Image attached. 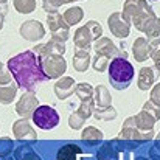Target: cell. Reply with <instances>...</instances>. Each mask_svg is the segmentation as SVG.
Listing matches in <instances>:
<instances>
[{"label": "cell", "instance_id": "1", "mask_svg": "<svg viewBox=\"0 0 160 160\" xmlns=\"http://www.w3.org/2000/svg\"><path fill=\"white\" fill-rule=\"evenodd\" d=\"M8 70L23 89H34L39 82L45 81V73L41 67V59L33 52H25L8 61Z\"/></svg>", "mask_w": 160, "mask_h": 160}, {"label": "cell", "instance_id": "2", "mask_svg": "<svg viewBox=\"0 0 160 160\" xmlns=\"http://www.w3.org/2000/svg\"><path fill=\"white\" fill-rule=\"evenodd\" d=\"M123 17L126 20H132V23L143 31L145 27L148 25V22L151 19H154V12L152 9L148 6L146 2L143 0H128L124 3V9H123Z\"/></svg>", "mask_w": 160, "mask_h": 160}, {"label": "cell", "instance_id": "3", "mask_svg": "<svg viewBox=\"0 0 160 160\" xmlns=\"http://www.w3.org/2000/svg\"><path fill=\"white\" fill-rule=\"evenodd\" d=\"M134 67L126 58H115L109 64V78L117 89L128 87L134 78Z\"/></svg>", "mask_w": 160, "mask_h": 160}, {"label": "cell", "instance_id": "4", "mask_svg": "<svg viewBox=\"0 0 160 160\" xmlns=\"http://www.w3.org/2000/svg\"><path fill=\"white\" fill-rule=\"evenodd\" d=\"M103 33V28L97 22H87L82 28H79L75 34V45L81 50H89L90 42L98 39Z\"/></svg>", "mask_w": 160, "mask_h": 160}, {"label": "cell", "instance_id": "5", "mask_svg": "<svg viewBox=\"0 0 160 160\" xmlns=\"http://www.w3.org/2000/svg\"><path fill=\"white\" fill-rule=\"evenodd\" d=\"M39 59L42 72L47 78H59L67 68V62L62 58V54H44L39 56Z\"/></svg>", "mask_w": 160, "mask_h": 160}, {"label": "cell", "instance_id": "6", "mask_svg": "<svg viewBox=\"0 0 160 160\" xmlns=\"http://www.w3.org/2000/svg\"><path fill=\"white\" fill-rule=\"evenodd\" d=\"M34 124L44 131H50L58 126L59 123V115L54 110L53 107L50 106H38V109L33 112L31 115Z\"/></svg>", "mask_w": 160, "mask_h": 160}, {"label": "cell", "instance_id": "7", "mask_svg": "<svg viewBox=\"0 0 160 160\" xmlns=\"http://www.w3.org/2000/svg\"><path fill=\"white\" fill-rule=\"evenodd\" d=\"M47 23H48V28L52 31V36H53L54 41L58 42H64L67 41L68 38V25L65 23L64 17L58 12H50L48 17H47Z\"/></svg>", "mask_w": 160, "mask_h": 160}, {"label": "cell", "instance_id": "8", "mask_svg": "<svg viewBox=\"0 0 160 160\" xmlns=\"http://www.w3.org/2000/svg\"><path fill=\"white\" fill-rule=\"evenodd\" d=\"M92 106H93L92 98L81 100V106H79V109L75 110V112L70 115V118H68V124H70V128H73V129H79V128L82 126V123L86 121V118H89V117L92 115Z\"/></svg>", "mask_w": 160, "mask_h": 160}, {"label": "cell", "instance_id": "9", "mask_svg": "<svg viewBox=\"0 0 160 160\" xmlns=\"http://www.w3.org/2000/svg\"><path fill=\"white\" fill-rule=\"evenodd\" d=\"M38 106H39V101H38L36 95L30 92V93H25L19 100V103L16 104V112L23 118H30L33 115V112L38 109Z\"/></svg>", "mask_w": 160, "mask_h": 160}, {"label": "cell", "instance_id": "10", "mask_svg": "<svg viewBox=\"0 0 160 160\" xmlns=\"http://www.w3.org/2000/svg\"><path fill=\"white\" fill-rule=\"evenodd\" d=\"M107 23H109L110 31H112L117 38H126V36L129 34V22L123 17L121 12H113V14L109 17Z\"/></svg>", "mask_w": 160, "mask_h": 160}, {"label": "cell", "instance_id": "11", "mask_svg": "<svg viewBox=\"0 0 160 160\" xmlns=\"http://www.w3.org/2000/svg\"><path fill=\"white\" fill-rule=\"evenodd\" d=\"M20 34H22V38L34 42V41L42 39L45 31H44V27H42L41 22H38V20H27L20 27Z\"/></svg>", "mask_w": 160, "mask_h": 160}, {"label": "cell", "instance_id": "12", "mask_svg": "<svg viewBox=\"0 0 160 160\" xmlns=\"http://www.w3.org/2000/svg\"><path fill=\"white\" fill-rule=\"evenodd\" d=\"M12 131H14L16 138H19V140H36L38 138L36 132L33 131V128L30 126V123L27 121V118L17 120L14 123V126H12Z\"/></svg>", "mask_w": 160, "mask_h": 160}, {"label": "cell", "instance_id": "13", "mask_svg": "<svg viewBox=\"0 0 160 160\" xmlns=\"http://www.w3.org/2000/svg\"><path fill=\"white\" fill-rule=\"evenodd\" d=\"M132 138V140H135V138H138V140H145V138H151L152 137V131L151 132H145V134H142L140 132V129L135 126V123H134V117H131L124 124H123V132L120 134V138Z\"/></svg>", "mask_w": 160, "mask_h": 160}, {"label": "cell", "instance_id": "14", "mask_svg": "<svg viewBox=\"0 0 160 160\" xmlns=\"http://www.w3.org/2000/svg\"><path fill=\"white\" fill-rule=\"evenodd\" d=\"M75 81L72 79V78H68V76H65V78H61L56 84H54V92H56V95H58V98H61V100H65V98H68L72 93H75Z\"/></svg>", "mask_w": 160, "mask_h": 160}, {"label": "cell", "instance_id": "15", "mask_svg": "<svg viewBox=\"0 0 160 160\" xmlns=\"http://www.w3.org/2000/svg\"><path fill=\"white\" fill-rule=\"evenodd\" d=\"M93 48H95V52L98 54H101V56H106V58H110V56H117V54H120V56H124L126 58V52L124 53H120V50L109 41V39H100V41H97L95 44H93Z\"/></svg>", "mask_w": 160, "mask_h": 160}, {"label": "cell", "instance_id": "16", "mask_svg": "<svg viewBox=\"0 0 160 160\" xmlns=\"http://www.w3.org/2000/svg\"><path fill=\"white\" fill-rule=\"evenodd\" d=\"M156 121H157V120H156L151 113H148L145 109H143L137 117H134V123H135V126H137L142 132H151V129H152V126H154Z\"/></svg>", "mask_w": 160, "mask_h": 160}, {"label": "cell", "instance_id": "17", "mask_svg": "<svg viewBox=\"0 0 160 160\" xmlns=\"http://www.w3.org/2000/svg\"><path fill=\"white\" fill-rule=\"evenodd\" d=\"M33 52H38L39 56H44V54H64L65 47H64L62 42H58V41L53 39V41H50V42H47V44H44V45L34 47Z\"/></svg>", "mask_w": 160, "mask_h": 160}, {"label": "cell", "instance_id": "18", "mask_svg": "<svg viewBox=\"0 0 160 160\" xmlns=\"http://www.w3.org/2000/svg\"><path fill=\"white\" fill-rule=\"evenodd\" d=\"M132 52H134V58L140 62L146 61L149 58V44L143 39V38H138L134 41V45H132Z\"/></svg>", "mask_w": 160, "mask_h": 160}, {"label": "cell", "instance_id": "19", "mask_svg": "<svg viewBox=\"0 0 160 160\" xmlns=\"http://www.w3.org/2000/svg\"><path fill=\"white\" fill-rule=\"evenodd\" d=\"M156 81V73L149 67H143L138 75V87L142 90H148Z\"/></svg>", "mask_w": 160, "mask_h": 160}, {"label": "cell", "instance_id": "20", "mask_svg": "<svg viewBox=\"0 0 160 160\" xmlns=\"http://www.w3.org/2000/svg\"><path fill=\"white\" fill-rule=\"evenodd\" d=\"M89 62H90V54L89 50H78L75 56H73V67L75 70L78 72H86L87 67H89Z\"/></svg>", "mask_w": 160, "mask_h": 160}, {"label": "cell", "instance_id": "21", "mask_svg": "<svg viewBox=\"0 0 160 160\" xmlns=\"http://www.w3.org/2000/svg\"><path fill=\"white\" fill-rule=\"evenodd\" d=\"M17 93V86L9 82L6 86H0V103L2 104H9L12 103L14 97Z\"/></svg>", "mask_w": 160, "mask_h": 160}, {"label": "cell", "instance_id": "22", "mask_svg": "<svg viewBox=\"0 0 160 160\" xmlns=\"http://www.w3.org/2000/svg\"><path fill=\"white\" fill-rule=\"evenodd\" d=\"M82 16H84V12L79 6H72L64 12V20H65L67 25H75L82 19Z\"/></svg>", "mask_w": 160, "mask_h": 160}, {"label": "cell", "instance_id": "23", "mask_svg": "<svg viewBox=\"0 0 160 160\" xmlns=\"http://www.w3.org/2000/svg\"><path fill=\"white\" fill-rule=\"evenodd\" d=\"M97 107L98 109H106L110 106V93L107 92V89L104 86H98L97 87Z\"/></svg>", "mask_w": 160, "mask_h": 160}, {"label": "cell", "instance_id": "24", "mask_svg": "<svg viewBox=\"0 0 160 160\" xmlns=\"http://www.w3.org/2000/svg\"><path fill=\"white\" fill-rule=\"evenodd\" d=\"M76 152H81V149L75 145H65L64 148L59 149L58 152V160H75V154Z\"/></svg>", "mask_w": 160, "mask_h": 160}, {"label": "cell", "instance_id": "25", "mask_svg": "<svg viewBox=\"0 0 160 160\" xmlns=\"http://www.w3.org/2000/svg\"><path fill=\"white\" fill-rule=\"evenodd\" d=\"M14 8L22 14H30L36 8V0H14Z\"/></svg>", "mask_w": 160, "mask_h": 160}, {"label": "cell", "instance_id": "26", "mask_svg": "<svg viewBox=\"0 0 160 160\" xmlns=\"http://www.w3.org/2000/svg\"><path fill=\"white\" fill-rule=\"evenodd\" d=\"M103 138V134L101 131H98L97 128L93 126H89L82 131V140H87V142H100Z\"/></svg>", "mask_w": 160, "mask_h": 160}, {"label": "cell", "instance_id": "27", "mask_svg": "<svg viewBox=\"0 0 160 160\" xmlns=\"http://www.w3.org/2000/svg\"><path fill=\"white\" fill-rule=\"evenodd\" d=\"M143 31H145L149 38H159L160 36V20L157 17L151 19V20L148 22V25L145 27Z\"/></svg>", "mask_w": 160, "mask_h": 160}, {"label": "cell", "instance_id": "28", "mask_svg": "<svg viewBox=\"0 0 160 160\" xmlns=\"http://www.w3.org/2000/svg\"><path fill=\"white\" fill-rule=\"evenodd\" d=\"M149 56L154 59L156 67L159 68V72H160V39L154 41L152 44H149Z\"/></svg>", "mask_w": 160, "mask_h": 160}, {"label": "cell", "instance_id": "29", "mask_svg": "<svg viewBox=\"0 0 160 160\" xmlns=\"http://www.w3.org/2000/svg\"><path fill=\"white\" fill-rule=\"evenodd\" d=\"M68 2H75V0H42V5H44V9L50 14V12H56V9L62 3H68Z\"/></svg>", "mask_w": 160, "mask_h": 160}, {"label": "cell", "instance_id": "30", "mask_svg": "<svg viewBox=\"0 0 160 160\" xmlns=\"http://www.w3.org/2000/svg\"><path fill=\"white\" fill-rule=\"evenodd\" d=\"M117 115V112L112 109V106L106 107V109H98L95 112V118L97 120H113Z\"/></svg>", "mask_w": 160, "mask_h": 160}, {"label": "cell", "instance_id": "31", "mask_svg": "<svg viewBox=\"0 0 160 160\" xmlns=\"http://www.w3.org/2000/svg\"><path fill=\"white\" fill-rule=\"evenodd\" d=\"M75 93L81 98V100H86V98H92V87L89 84H78L75 87Z\"/></svg>", "mask_w": 160, "mask_h": 160}, {"label": "cell", "instance_id": "32", "mask_svg": "<svg viewBox=\"0 0 160 160\" xmlns=\"http://www.w3.org/2000/svg\"><path fill=\"white\" fill-rule=\"evenodd\" d=\"M107 65H109V58H106V56L98 54V56H97V59L93 61V67H95V70H97V72H104Z\"/></svg>", "mask_w": 160, "mask_h": 160}, {"label": "cell", "instance_id": "33", "mask_svg": "<svg viewBox=\"0 0 160 160\" xmlns=\"http://www.w3.org/2000/svg\"><path fill=\"white\" fill-rule=\"evenodd\" d=\"M143 109L148 112V113H151L156 120H159L160 118V106H157V104H154L152 101H148L145 106H143Z\"/></svg>", "mask_w": 160, "mask_h": 160}, {"label": "cell", "instance_id": "34", "mask_svg": "<svg viewBox=\"0 0 160 160\" xmlns=\"http://www.w3.org/2000/svg\"><path fill=\"white\" fill-rule=\"evenodd\" d=\"M151 101H152L154 104L160 106V84H157V86L154 87V90H152V93H151Z\"/></svg>", "mask_w": 160, "mask_h": 160}, {"label": "cell", "instance_id": "35", "mask_svg": "<svg viewBox=\"0 0 160 160\" xmlns=\"http://www.w3.org/2000/svg\"><path fill=\"white\" fill-rule=\"evenodd\" d=\"M8 12V6H6V3H0V14H6Z\"/></svg>", "mask_w": 160, "mask_h": 160}, {"label": "cell", "instance_id": "36", "mask_svg": "<svg viewBox=\"0 0 160 160\" xmlns=\"http://www.w3.org/2000/svg\"><path fill=\"white\" fill-rule=\"evenodd\" d=\"M3 17H5V16L0 14V30H2V27H3Z\"/></svg>", "mask_w": 160, "mask_h": 160}, {"label": "cell", "instance_id": "37", "mask_svg": "<svg viewBox=\"0 0 160 160\" xmlns=\"http://www.w3.org/2000/svg\"><path fill=\"white\" fill-rule=\"evenodd\" d=\"M3 72H5V70H3V65H2V62H0V75H2Z\"/></svg>", "mask_w": 160, "mask_h": 160}, {"label": "cell", "instance_id": "38", "mask_svg": "<svg viewBox=\"0 0 160 160\" xmlns=\"http://www.w3.org/2000/svg\"><path fill=\"white\" fill-rule=\"evenodd\" d=\"M6 2H8V0H0V3H6Z\"/></svg>", "mask_w": 160, "mask_h": 160}, {"label": "cell", "instance_id": "39", "mask_svg": "<svg viewBox=\"0 0 160 160\" xmlns=\"http://www.w3.org/2000/svg\"><path fill=\"white\" fill-rule=\"evenodd\" d=\"M159 138H160V134H159Z\"/></svg>", "mask_w": 160, "mask_h": 160}]
</instances>
